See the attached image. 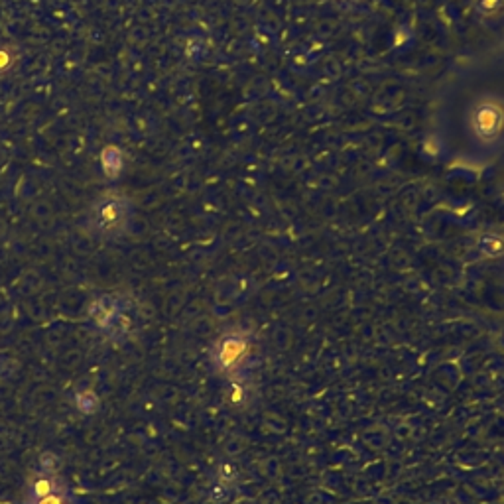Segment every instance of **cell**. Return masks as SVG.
<instances>
[{
    "label": "cell",
    "instance_id": "1",
    "mask_svg": "<svg viewBox=\"0 0 504 504\" xmlns=\"http://www.w3.org/2000/svg\"><path fill=\"white\" fill-rule=\"evenodd\" d=\"M134 223V203L121 191L108 189L93 201L85 215V227L101 241H119Z\"/></svg>",
    "mask_w": 504,
    "mask_h": 504
},
{
    "label": "cell",
    "instance_id": "2",
    "mask_svg": "<svg viewBox=\"0 0 504 504\" xmlns=\"http://www.w3.org/2000/svg\"><path fill=\"white\" fill-rule=\"evenodd\" d=\"M87 320L108 339L123 341L132 331V311L117 293H99L87 306Z\"/></svg>",
    "mask_w": 504,
    "mask_h": 504
},
{
    "label": "cell",
    "instance_id": "3",
    "mask_svg": "<svg viewBox=\"0 0 504 504\" xmlns=\"http://www.w3.org/2000/svg\"><path fill=\"white\" fill-rule=\"evenodd\" d=\"M471 128L477 134L479 140L483 142H492L494 138L503 132L504 128V112L492 101H483L475 107L471 115Z\"/></svg>",
    "mask_w": 504,
    "mask_h": 504
},
{
    "label": "cell",
    "instance_id": "4",
    "mask_svg": "<svg viewBox=\"0 0 504 504\" xmlns=\"http://www.w3.org/2000/svg\"><path fill=\"white\" fill-rule=\"evenodd\" d=\"M67 481L63 479L62 473H38L34 471L30 477V483L26 487V503L40 501L47 494H53L58 490L67 489Z\"/></svg>",
    "mask_w": 504,
    "mask_h": 504
},
{
    "label": "cell",
    "instance_id": "5",
    "mask_svg": "<svg viewBox=\"0 0 504 504\" xmlns=\"http://www.w3.org/2000/svg\"><path fill=\"white\" fill-rule=\"evenodd\" d=\"M243 352V343L237 341L235 337H225L217 347H215L213 359L221 368H229L237 363V359Z\"/></svg>",
    "mask_w": 504,
    "mask_h": 504
},
{
    "label": "cell",
    "instance_id": "6",
    "mask_svg": "<svg viewBox=\"0 0 504 504\" xmlns=\"http://www.w3.org/2000/svg\"><path fill=\"white\" fill-rule=\"evenodd\" d=\"M101 164H103V171L107 178H119L124 166L123 152L117 146H107L101 154Z\"/></svg>",
    "mask_w": 504,
    "mask_h": 504
},
{
    "label": "cell",
    "instance_id": "7",
    "mask_svg": "<svg viewBox=\"0 0 504 504\" xmlns=\"http://www.w3.org/2000/svg\"><path fill=\"white\" fill-rule=\"evenodd\" d=\"M75 408L83 416H93L101 410V400L93 390H81L75 394Z\"/></svg>",
    "mask_w": 504,
    "mask_h": 504
},
{
    "label": "cell",
    "instance_id": "8",
    "mask_svg": "<svg viewBox=\"0 0 504 504\" xmlns=\"http://www.w3.org/2000/svg\"><path fill=\"white\" fill-rule=\"evenodd\" d=\"M60 467H62L60 457L53 451H44V453H40V457L36 461L34 471H38V473H60Z\"/></svg>",
    "mask_w": 504,
    "mask_h": 504
},
{
    "label": "cell",
    "instance_id": "9",
    "mask_svg": "<svg viewBox=\"0 0 504 504\" xmlns=\"http://www.w3.org/2000/svg\"><path fill=\"white\" fill-rule=\"evenodd\" d=\"M28 504H77V499L75 494H73V490L67 487V489L58 490V492H53V494H47L44 499L34 501V503Z\"/></svg>",
    "mask_w": 504,
    "mask_h": 504
},
{
    "label": "cell",
    "instance_id": "10",
    "mask_svg": "<svg viewBox=\"0 0 504 504\" xmlns=\"http://www.w3.org/2000/svg\"><path fill=\"white\" fill-rule=\"evenodd\" d=\"M341 2H349V4H355V2H361V0H341Z\"/></svg>",
    "mask_w": 504,
    "mask_h": 504
},
{
    "label": "cell",
    "instance_id": "11",
    "mask_svg": "<svg viewBox=\"0 0 504 504\" xmlns=\"http://www.w3.org/2000/svg\"><path fill=\"white\" fill-rule=\"evenodd\" d=\"M0 367H2V361H0Z\"/></svg>",
    "mask_w": 504,
    "mask_h": 504
},
{
    "label": "cell",
    "instance_id": "12",
    "mask_svg": "<svg viewBox=\"0 0 504 504\" xmlns=\"http://www.w3.org/2000/svg\"><path fill=\"white\" fill-rule=\"evenodd\" d=\"M24 504H28V503H24Z\"/></svg>",
    "mask_w": 504,
    "mask_h": 504
}]
</instances>
